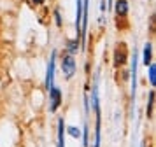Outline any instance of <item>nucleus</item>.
<instances>
[{
  "mask_svg": "<svg viewBox=\"0 0 156 147\" xmlns=\"http://www.w3.org/2000/svg\"><path fill=\"white\" fill-rule=\"evenodd\" d=\"M128 60V51H126V44L125 42H118L116 44V49H114L112 54V61L114 67H123Z\"/></svg>",
  "mask_w": 156,
  "mask_h": 147,
  "instance_id": "1",
  "label": "nucleus"
},
{
  "mask_svg": "<svg viewBox=\"0 0 156 147\" xmlns=\"http://www.w3.org/2000/svg\"><path fill=\"white\" fill-rule=\"evenodd\" d=\"M76 68H77L76 58L72 54H67L63 58V61H62V70H63V74H65V79H72L74 74H76Z\"/></svg>",
  "mask_w": 156,
  "mask_h": 147,
  "instance_id": "2",
  "label": "nucleus"
},
{
  "mask_svg": "<svg viewBox=\"0 0 156 147\" xmlns=\"http://www.w3.org/2000/svg\"><path fill=\"white\" fill-rule=\"evenodd\" d=\"M55 67H56V51L51 54L49 63H48V74H46V89L49 91L55 86Z\"/></svg>",
  "mask_w": 156,
  "mask_h": 147,
  "instance_id": "3",
  "label": "nucleus"
},
{
  "mask_svg": "<svg viewBox=\"0 0 156 147\" xmlns=\"http://www.w3.org/2000/svg\"><path fill=\"white\" fill-rule=\"evenodd\" d=\"M137 63H139V53L135 51L132 54V100H135V91H137Z\"/></svg>",
  "mask_w": 156,
  "mask_h": 147,
  "instance_id": "4",
  "label": "nucleus"
},
{
  "mask_svg": "<svg viewBox=\"0 0 156 147\" xmlns=\"http://www.w3.org/2000/svg\"><path fill=\"white\" fill-rule=\"evenodd\" d=\"M49 98H51V112H56V109L62 105V91L58 86H53L49 89Z\"/></svg>",
  "mask_w": 156,
  "mask_h": 147,
  "instance_id": "5",
  "label": "nucleus"
},
{
  "mask_svg": "<svg viewBox=\"0 0 156 147\" xmlns=\"http://www.w3.org/2000/svg\"><path fill=\"white\" fill-rule=\"evenodd\" d=\"M93 110L98 112L100 110V103H98V72L95 75V81H93V86H91V105Z\"/></svg>",
  "mask_w": 156,
  "mask_h": 147,
  "instance_id": "6",
  "label": "nucleus"
},
{
  "mask_svg": "<svg viewBox=\"0 0 156 147\" xmlns=\"http://www.w3.org/2000/svg\"><path fill=\"white\" fill-rule=\"evenodd\" d=\"M58 147H65V123L58 119Z\"/></svg>",
  "mask_w": 156,
  "mask_h": 147,
  "instance_id": "7",
  "label": "nucleus"
},
{
  "mask_svg": "<svg viewBox=\"0 0 156 147\" xmlns=\"http://www.w3.org/2000/svg\"><path fill=\"white\" fill-rule=\"evenodd\" d=\"M116 14H118L119 18H125L128 14V2L126 0H118V2H116Z\"/></svg>",
  "mask_w": 156,
  "mask_h": 147,
  "instance_id": "8",
  "label": "nucleus"
},
{
  "mask_svg": "<svg viewBox=\"0 0 156 147\" xmlns=\"http://www.w3.org/2000/svg\"><path fill=\"white\" fill-rule=\"evenodd\" d=\"M151 56H153V46H151V44H146V46H144V60H142V61H144V65H151Z\"/></svg>",
  "mask_w": 156,
  "mask_h": 147,
  "instance_id": "9",
  "label": "nucleus"
},
{
  "mask_svg": "<svg viewBox=\"0 0 156 147\" xmlns=\"http://www.w3.org/2000/svg\"><path fill=\"white\" fill-rule=\"evenodd\" d=\"M79 49V40L77 39H74V40L69 42V46H67V54H76V51Z\"/></svg>",
  "mask_w": 156,
  "mask_h": 147,
  "instance_id": "10",
  "label": "nucleus"
},
{
  "mask_svg": "<svg viewBox=\"0 0 156 147\" xmlns=\"http://www.w3.org/2000/svg\"><path fill=\"white\" fill-rule=\"evenodd\" d=\"M149 82L154 86L156 82V67L154 65H149Z\"/></svg>",
  "mask_w": 156,
  "mask_h": 147,
  "instance_id": "11",
  "label": "nucleus"
},
{
  "mask_svg": "<svg viewBox=\"0 0 156 147\" xmlns=\"http://www.w3.org/2000/svg\"><path fill=\"white\" fill-rule=\"evenodd\" d=\"M153 100H154V93L151 91V93H149V102H147V116L149 117L153 116Z\"/></svg>",
  "mask_w": 156,
  "mask_h": 147,
  "instance_id": "12",
  "label": "nucleus"
},
{
  "mask_svg": "<svg viewBox=\"0 0 156 147\" xmlns=\"http://www.w3.org/2000/svg\"><path fill=\"white\" fill-rule=\"evenodd\" d=\"M69 133H70V137H74V138H79L81 130H79L77 126H70V128H69Z\"/></svg>",
  "mask_w": 156,
  "mask_h": 147,
  "instance_id": "13",
  "label": "nucleus"
},
{
  "mask_svg": "<svg viewBox=\"0 0 156 147\" xmlns=\"http://www.w3.org/2000/svg\"><path fill=\"white\" fill-rule=\"evenodd\" d=\"M84 135H83V147H90V142H88V126L84 124Z\"/></svg>",
  "mask_w": 156,
  "mask_h": 147,
  "instance_id": "14",
  "label": "nucleus"
},
{
  "mask_svg": "<svg viewBox=\"0 0 156 147\" xmlns=\"http://www.w3.org/2000/svg\"><path fill=\"white\" fill-rule=\"evenodd\" d=\"M55 19H56V26H62V16H60V11H55Z\"/></svg>",
  "mask_w": 156,
  "mask_h": 147,
  "instance_id": "15",
  "label": "nucleus"
},
{
  "mask_svg": "<svg viewBox=\"0 0 156 147\" xmlns=\"http://www.w3.org/2000/svg\"><path fill=\"white\" fill-rule=\"evenodd\" d=\"M32 2H34V4H35V5H41V4H42L44 0H32Z\"/></svg>",
  "mask_w": 156,
  "mask_h": 147,
  "instance_id": "16",
  "label": "nucleus"
},
{
  "mask_svg": "<svg viewBox=\"0 0 156 147\" xmlns=\"http://www.w3.org/2000/svg\"><path fill=\"white\" fill-rule=\"evenodd\" d=\"M140 147H144V144H142V145H140Z\"/></svg>",
  "mask_w": 156,
  "mask_h": 147,
  "instance_id": "17",
  "label": "nucleus"
}]
</instances>
